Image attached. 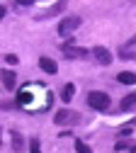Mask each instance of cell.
Returning <instances> with one entry per match:
<instances>
[{"mask_svg":"<svg viewBox=\"0 0 136 153\" xmlns=\"http://www.w3.org/2000/svg\"><path fill=\"white\" fill-rule=\"evenodd\" d=\"M92 56H95V61L100 63V66H109V63H112V53H109V49H105V46H95V49H92Z\"/></svg>","mask_w":136,"mask_h":153,"instance_id":"obj_4","label":"cell"},{"mask_svg":"<svg viewBox=\"0 0 136 153\" xmlns=\"http://www.w3.org/2000/svg\"><path fill=\"white\" fill-rule=\"evenodd\" d=\"M3 17H5V7H0V20H3Z\"/></svg>","mask_w":136,"mask_h":153,"instance_id":"obj_19","label":"cell"},{"mask_svg":"<svg viewBox=\"0 0 136 153\" xmlns=\"http://www.w3.org/2000/svg\"><path fill=\"white\" fill-rule=\"evenodd\" d=\"M73 95H75V85L68 83V85L61 90V100H63V102H71V100H73Z\"/></svg>","mask_w":136,"mask_h":153,"instance_id":"obj_10","label":"cell"},{"mask_svg":"<svg viewBox=\"0 0 136 153\" xmlns=\"http://www.w3.org/2000/svg\"><path fill=\"white\" fill-rule=\"evenodd\" d=\"M131 153H136V146H134V148H131Z\"/></svg>","mask_w":136,"mask_h":153,"instance_id":"obj_20","label":"cell"},{"mask_svg":"<svg viewBox=\"0 0 136 153\" xmlns=\"http://www.w3.org/2000/svg\"><path fill=\"white\" fill-rule=\"evenodd\" d=\"M80 25H83V20H80L78 15L63 17V20L58 22V34H61V36H68V34H73V32H75L78 27H80Z\"/></svg>","mask_w":136,"mask_h":153,"instance_id":"obj_3","label":"cell"},{"mask_svg":"<svg viewBox=\"0 0 136 153\" xmlns=\"http://www.w3.org/2000/svg\"><path fill=\"white\" fill-rule=\"evenodd\" d=\"M119 56H122V59H136V51H129V49H124Z\"/></svg>","mask_w":136,"mask_h":153,"instance_id":"obj_14","label":"cell"},{"mask_svg":"<svg viewBox=\"0 0 136 153\" xmlns=\"http://www.w3.org/2000/svg\"><path fill=\"white\" fill-rule=\"evenodd\" d=\"M0 80H3V85L7 90H15V85H17V78H15L12 71H0Z\"/></svg>","mask_w":136,"mask_h":153,"instance_id":"obj_6","label":"cell"},{"mask_svg":"<svg viewBox=\"0 0 136 153\" xmlns=\"http://www.w3.org/2000/svg\"><path fill=\"white\" fill-rule=\"evenodd\" d=\"M119 134H122V136H129V134H131V126H124V129H122Z\"/></svg>","mask_w":136,"mask_h":153,"instance_id":"obj_17","label":"cell"},{"mask_svg":"<svg viewBox=\"0 0 136 153\" xmlns=\"http://www.w3.org/2000/svg\"><path fill=\"white\" fill-rule=\"evenodd\" d=\"M109 102H112V100H109L107 92H97V90H95V92L88 95V105H90L92 109H97V112H107V109H109Z\"/></svg>","mask_w":136,"mask_h":153,"instance_id":"obj_1","label":"cell"},{"mask_svg":"<svg viewBox=\"0 0 136 153\" xmlns=\"http://www.w3.org/2000/svg\"><path fill=\"white\" fill-rule=\"evenodd\" d=\"M129 46H136V36H131V39H129Z\"/></svg>","mask_w":136,"mask_h":153,"instance_id":"obj_18","label":"cell"},{"mask_svg":"<svg viewBox=\"0 0 136 153\" xmlns=\"http://www.w3.org/2000/svg\"><path fill=\"white\" fill-rule=\"evenodd\" d=\"M29 153H42V143H39V139L29 141Z\"/></svg>","mask_w":136,"mask_h":153,"instance_id":"obj_13","label":"cell"},{"mask_svg":"<svg viewBox=\"0 0 136 153\" xmlns=\"http://www.w3.org/2000/svg\"><path fill=\"white\" fill-rule=\"evenodd\" d=\"M5 61H7V63H17V56H15V53H7Z\"/></svg>","mask_w":136,"mask_h":153,"instance_id":"obj_15","label":"cell"},{"mask_svg":"<svg viewBox=\"0 0 136 153\" xmlns=\"http://www.w3.org/2000/svg\"><path fill=\"white\" fill-rule=\"evenodd\" d=\"M22 146H25L22 134H19V131H12V148H15V151H22Z\"/></svg>","mask_w":136,"mask_h":153,"instance_id":"obj_11","label":"cell"},{"mask_svg":"<svg viewBox=\"0 0 136 153\" xmlns=\"http://www.w3.org/2000/svg\"><path fill=\"white\" fill-rule=\"evenodd\" d=\"M32 3H34V0H17V7H19V5L27 7V5H32Z\"/></svg>","mask_w":136,"mask_h":153,"instance_id":"obj_16","label":"cell"},{"mask_svg":"<svg viewBox=\"0 0 136 153\" xmlns=\"http://www.w3.org/2000/svg\"><path fill=\"white\" fill-rule=\"evenodd\" d=\"M0 141H3V134H0Z\"/></svg>","mask_w":136,"mask_h":153,"instance_id":"obj_21","label":"cell"},{"mask_svg":"<svg viewBox=\"0 0 136 153\" xmlns=\"http://www.w3.org/2000/svg\"><path fill=\"white\" fill-rule=\"evenodd\" d=\"M54 122H56L58 126H73V124L80 122V114L73 112V109H58V112L54 114Z\"/></svg>","mask_w":136,"mask_h":153,"instance_id":"obj_2","label":"cell"},{"mask_svg":"<svg viewBox=\"0 0 136 153\" xmlns=\"http://www.w3.org/2000/svg\"><path fill=\"white\" fill-rule=\"evenodd\" d=\"M75 151H78V153H92V148H90L85 141H78V139H75Z\"/></svg>","mask_w":136,"mask_h":153,"instance_id":"obj_12","label":"cell"},{"mask_svg":"<svg viewBox=\"0 0 136 153\" xmlns=\"http://www.w3.org/2000/svg\"><path fill=\"white\" fill-rule=\"evenodd\" d=\"M134 124H136V122H134Z\"/></svg>","mask_w":136,"mask_h":153,"instance_id":"obj_22","label":"cell"},{"mask_svg":"<svg viewBox=\"0 0 136 153\" xmlns=\"http://www.w3.org/2000/svg\"><path fill=\"white\" fill-rule=\"evenodd\" d=\"M117 80H119V83H124V85H136V73L124 71V73H119V75H117Z\"/></svg>","mask_w":136,"mask_h":153,"instance_id":"obj_9","label":"cell"},{"mask_svg":"<svg viewBox=\"0 0 136 153\" xmlns=\"http://www.w3.org/2000/svg\"><path fill=\"white\" fill-rule=\"evenodd\" d=\"M39 68H42L44 73H49V75H54V73L58 71V66L49 59V56H42V59H39Z\"/></svg>","mask_w":136,"mask_h":153,"instance_id":"obj_7","label":"cell"},{"mask_svg":"<svg viewBox=\"0 0 136 153\" xmlns=\"http://www.w3.org/2000/svg\"><path fill=\"white\" fill-rule=\"evenodd\" d=\"M63 53L68 56V59H85L88 51L83 46H73V44H63Z\"/></svg>","mask_w":136,"mask_h":153,"instance_id":"obj_5","label":"cell"},{"mask_svg":"<svg viewBox=\"0 0 136 153\" xmlns=\"http://www.w3.org/2000/svg\"><path fill=\"white\" fill-rule=\"evenodd\" d=\"M119 109H122V112H131V109H136V92L126 95V97L122 100V105H119Z\"/></svg>","mask_w":136,"mask_h":153,"instance_id":"obj_8","label":"cell"}]
</instances>
